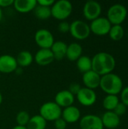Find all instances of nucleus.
<instances>
[{
  "label": "nucleus",
  "mask_w": 128,
  "mask_h": 129,
  "mask_svg": "<svg viewBox=\"0 0 128 129\" xmlns=\"http://www.w3.org/2000/svg\"><path fill=\"white\" fill-rule=\"evenodd\" d=\"M92 60V70L100 76L111 73L115 67L114 57L107 52H99L96 54Z\"/></svg>",
  "instance_id": "nucleus-1"
},
{
  "label": "nucleus",
  "mask_w": 128,
  "mask_h": 129,
  "mask_svg": "<svg viewBox=\"0 0 128 129\" xmlns=\"http://www.w3.org/2000/svg\"><path fill=\"white\" fill-rule=\"evenodd\" d=\"M100 87L107 94L117 95L123 89V82L120 76L111 73L101 76Z\"/></svg>",
  "instance_id": "nucleus-2"
},
{
  "label": "nucleus",
  "mask_w": 128,
  "mask_h": 129,
  "mask_svg": "<svg viewBox=\"0 0 128 129\" xmlns=\"http://www.w3.org/2000/svg\"><path fill=\"white\" fill-rule=\"evenodd\" d=\"M73 6L68 0H58L51 7V16L59 20H65L72 12Z\"/></svg>",
  "instance_id": "nucleus-3"
},
{
  "label": "nucleus",
  "mask_w": 128,
  "mask_h": 129,
  "mask_svg": "<svg viewBox=\"0 0 128 129\" xmlns=\"http://www.w3.org/2000/svg\"><path fill=\"white\" fill-rule=\"evenodd\" d=\"M39 115L46 122H54L61 117L62 108L59 107L54 101L45 102L39 109Z\"/></svg>",
  "instance_id": "nucleus-4"
},
{
  "label": "nucleus",
  "mask_w": 128,
  "mask_h": 129,
  "mask_svg": "<svg viewBox=\"0 0 128 129\" xmlns=\"http://www.w3.org/2000/svg\"><path fill=\"white\" fill-rule=\"evenodd\" d=\"M127 15V8L121 4L112 5L107 12V19L112 25H121Z\"/></svg>",
  "instance_id": "nucleus-5"
},
{
  "label": "nucleus",
  "mask_w": 128,
  "mask_h": 129,
  "mask_svg": "<svg viewBox=\"0 0 128 129\" xmlns=\"http://www.w3.org/2000/svg\"><path fill=\"white\" fill-rule=\"evenodd\" d=\"M69 33L73 38L78 40H84L88 38L91 32L90 26L87 23L81 20H75L70 23Z\"/></svg>",
  "instance_id": "nucleus-6"
},
{
  "label": "nucleus",
  "mask_w": 128,
  "mask_h": 129,
  "mask_svg": "<svg viewBox=\"0 0 128 129\" xmlns=\"http://www.w3.org/2000/svg\"><path fill=\"white\" fill-rule=\"evenodd\" d=\"M34 39L36 45L40 47V48L50 49L55 42L53 34L47 29H38L35 33Z\"/></svg>",
  "instance_id": "nucleus-7"
},
{
  "label": "nucleus",
  "mask_w": 128,
  "mask_h": 129,
  "mask_svg": "<svg viewBox=\"0 0 128 129\" xmlns=\"http://www.w3.org/2000/svg\"><path fill=\"white\" fill-rule=\"evenodd\" d=\"M90 26L91 32L97 36H105L109 34L112 24L106 17H99L91 21Z\"/></svg>",
  "instance_id": "nucleus-8"
},
{
  "label": "nucleus",
  "mask_w": 128,
  "mask_h": 129,
  "mask_svg": "<svg viewBox=\"0 0 128 129\" xmlns=\"http://www.w3.org/2000/svg\"><path fill=\"white\" fill-rule=\"evenodd\" d=\"M78 101L84 107H91L94 105L97 101L96 92L88 88H81L75 95Z\"/></svg>",
  "instance_id": "nucleus-9"
},
{
  "label": "nucleus",
  "mask_w": 128,
  "mask_h": 129,
  "mask_svg": "<svg viewBox=\"0 0 128 129\" xmlns=\"http://www.w3.org/2000/svg\"><path fill=\"white\" fill-rule=\"evenodd\" d=\"M102 8L99 2L90 0L86 2L83 7V14L84 17L88 20H94L98 18L101 14Z\"/></svg>",
  "instance_id": "nucleus-10"
},
{
  "label": "nucleus",
  "mask_w": 128,
  "mask_h": 129,
  "mask_svg": "<svg viewBox=\"0 0 128 129\" xmlns=\"http://www.w3.org/2000/svg\"><path fill=\"white\" fill-rule=\"evenodd\" d=\"M80 129H103L101 118L98 116L88 114L80 119Z\"/></svg>",
  "instance_id": "nucleus-11"
},
{
  "label": "nucleus",
  "mask_w": 128,
  "mask_h": 129,
  "mask_svg": "<svg viewBox=\"0 0 128 129\" xmlns=\"http://www.w3.org/2000/svg\"><path fill=\"white\" fill-rule=\"evenodd\" d=\"M17 67L16 57L10 54H2L0 56V73H11L16 71Z\"/></svg>",
  "instance_id": "nucleus-12"
},
{
  "label": "nucleus",
  "mask_w": 128,
  "mask_h": 129,
  "mask_svg": "<svg viewBox=\"0 0 128 129\" xmlns=\"http://www.w3.org/2000/svg\"><path fill=\"white\" fill-rule=\"evenodd\" d=\"M75 101V95L69 90H62L57 93L54 98V102L61 108H66L73 105Z\"/></svg>",
  "instance_id": "nucleus-13"
},
{
  "label": "nucleus",
  "mask_w": 128,
  "mask_h": 129,
  "mask_svg": "<svg viewBox=\"0 0 128 129\" xmlns=\"http://www.w3.org/2000/svg\"><path fill=\"white\" fill-rule=\"evenodd\" d=\"M34 60L39 66H47L54 60V54L51 49L40 48L34 56Z\"/></svg>",
  "instance_id": "nucleus-14"
},
{
  "label": "nucleus",
  "mask_w": 128,
  "mask_h": 129,
  "mask_svg": "<svg viewBox=\"0 0 128 129\" xmlns=\"http://www.w3.org/2000/svg\"><path fill=\"white\" fill-rule=\"evenodd\" d=\"M61 117L67 124L75 123L79 121L81 118V112L77 107L72 105L62 110Z\"/></svg>",
  "instance_id": "nucleus-15"
},
{
  "label": "nucleus",
  "mask_w": 128,
  "mask_h": 129,
  "mask_svg": "<svg viewBox=\"0 0 128 129\" xmlns=\"http://www.w3.org/2000/svg\"><path fill=\"white\" fill-rule=\"evenodd\" d=\"M100 79L101 76L92 70L83 73L82 76V82L85 85V88L92 90L100 87Z\"/></svg>",
  "instance_id": "nucleus-16"
},
{
  "label": "nucleus",
  "mask_w": 128,
  "mask_h": 129,
  "mask_svg": "<svg viewBox=\"0 0 128 129\" xmlns=\"http://www.w3.org/2000/svg\"><path fill=\"white\" fill-rule=\"evenodd\" d=\"M103 127L106 128L114 129L120 125V117L113 111H106L101 118Z\"/></svg>",
  "instance_id": "nucleus-17"
},
{
  "label": "nucleus",
  "mask_w": 128,
  "mask_h": 129,
  "mask_svg": "<svg viewBox=\"0 0 128 129\" xmlns=\"http://www.w3.org/2000/svg\"><path fill=\"white\" fill-rule=\"evenodd\" d=\"M37 5L36 0H14V7L20 13H28L33 11Z\"/></svg>",
  "instance_id": "nucleus-18"
},
{
  "label": "nucleus",
  "mask_w": 128,
  "mask_h": 129,
  "mask_svg": "<svg viewBox=\"0 0 128 129\" xmlns=\"http://www.w3.org/2000/svg\"><path fill=\"white\" fill-rule=\"evenodd\" d=\"M67 45L66 42L63 41H55L50 48L54 54V60H61L64 57H66Z\"/></svg>",
  "instance_id": "nucleus-19"
},
{
  "label": "nucleus",
  "mask_w": 128,
  "mask_h": 129,
  "mask_svg": "<svg viewBox=\"0 0 128 129\" xmlns=\"http://www.w3.org/2000/svg\"><path fill=\"white\" fill-rule=\"evenodd\" d=\"M82 55V47L77 42H72L67 46L66 57L70 61H76Z\"/></svg>",
  "instance_id": "nucleus-20"
},
{
  "label": "nucleus",
  "mask_w": 128,
  "mask_h": 129,
  "mask_svg": "<svg viewBox=\"0 0 128 129\" xmlns=\"http://www.w3.org/2000/svg\"><path fill=\"white\" fill-rule=\"evenodd\" d=\"M16 60L17 65L20 67H29L34 60V57L32 53L28 51H22L18 53Z\"/></svg>",
  "instance_id": "nucleus-21"
},
{
  "label": "nucleus",
  "mask_w": 128,
  "mask_h": 129,
  "mask_svg": "<svg viewBox=\"0 0 128 129\" xmlns=\"http://www.w3.org/2000/svg\"><path fill=\"white\" fill-rule=\"evenodd\" d=\"M76 67L81 73H87L92 70V60L88 56L81 55L76 60Z\"/></svg>",
  "instance_id": "nucleus-22"
},
{
  "label": "nucleus",
  "mask_w": 128,
  "mask_h": 129,
  "mask_svg": "<svg viewBox=\"0 0 128 129\" xmlns=\"http://www.w3.org/2000/svg\"><path fill=\"white\" fill-rule=\"evenodd\" d=\"M47 122L38 114L30 117V119L26 125L27 129H45Z\"/></svg>",
  "instance_id": "nucleus-23"
},
{
  "label": "nucleus",
  "mask_w": 128,
  "mask_h": 129,
  "mask_svg": "<svg viewBox=\"0 0 128 129\" xmlns=\"http://www.w3.org/2000/svg\"><path fill=\"white\" fill-rule=\"evenodd\" d=\"M33 12L35 16L39 20H47L51 17V7L42 6L37 4L33 10Z\"/></svg>",
  "instance_id": "nucleus-24"
},
{
  "label": "nucleus",
  "mask_w": 128,
  "mask_h": 129,
  "mask_svg": "<svg viewBox=\"0 0 128 129\" xmlns=\"http://www.w3.org/2000/svg\"><path fill=\"white\" fill-rule=\"evenodd\" d=\"M119 103V99L117 95L107 94L103 101V106L107 111H113L118 104Z\"/></svg>",
  "instance_id": "nucleus-25"
},
{
  "label": "nucleus",
  "mask_w": 128,
  "mask_h": 129,
  "mask_svg": "<svg viewBox=\"0 0 128 129\" xmlns=\"http://www.w3.org/2000/svg\"><path fill=\"white\" fill-rule=\"evenodd\" d=\"M109 37L114 41L121 40L124 35V30L121 25H112L109 33Z\"/></svg>",
  "instance_id": "nucleus-26"
},
{
  "label": "nucleus",
  "mask_w": 128,
  "mask_h": 129,
  "mask_svg": "<svg viewBox=\"0 0 128 129\" xmlns=\"http://www.w3.org/2000/svg\"><path fill=\"white\" fill-rule=\"evenodd\" d=\"M30 119V116L26 111H20L16 116V122L17 125L26 126Z\"/></svg>",
  "instance_id": "nucleus-27"
},
{
  "label": "nucleus",
  "mask_w": 128,
  "mask_h": 129,
  "mask_svg": "<svg viewBox=\"0 0 128 129\" xmlns=\"http://www.w3.org/2000/svg\"><path fill=\"white\" fill-rule=\"evenodd\" d=\"M126 111H127V107H126L124 104L120 103V102L118 104V105L116 106V107H115V110H113V112H114L116 115H118L119 117H120L121 116L124 115V114L126 113Z\"/></svg>",
  "instance_id": "nucleus-28"
},
{
  "label": "nucleus",
  "mask_w": 128,
  "mask_h": 129,
  "mask_svg": "<svg viewBox=\"0 0 128 129\" xmlns=\"http://www.w3.org/2000/svg\"><path fill=\"white\" fill-rule=\"evenodd\" d=\"M57 29H58V30H59L60 33H68V32H69L70 23H68V22H66V21H65V20H63V21H61V22L58 24Z\"/></svg>",
  "instance_id": "nucleus-29"
},
{
  "label": "nucleus",
  "mask_w": 128,
  "mask_h": 129,
  "mask_svg": "<svg viewBox=\"0 0 128 129\" xmlns=\"http://www.w3.org/2000/svg\"><path fill=\"white\" fill-rule=\"evenodd\" d=\"M54 125L55 129H66L67 123L64 121V119L62 117H60L54 121Z\"/></svg>",
  "instance_id": "nucleus-30"
},
{
  "label": "nucleus",
  "mask_w": 128,
  "mask_h": 129,
  "mask_svg": "<svg viewBox=\"0 0 128 129\" xmlns=\"http://www.w3.org/2000/svg\"><path fill=\"white\" fill-rule=\"evenodd\" d=\"M121 103L126 107H128V86L123 88L121 91Z\"/></svg>",
  "instance_id": "nucleus-31"
},
{
  "label": "nucleus",
  "mask_w": 128,
  "mask_h": 129,
  "mask_svg": "<svg viewBox=\"0 0 128 129\" xmlns=\"http://www.w3.org/2000/svg\"><path fill=\"white\" fill-rule=\"evenodd\" d=\"M81 88V85L77 83V82H73L70 85H69V91L73 94V95H76L77 93L79 91V90Z\"/></svg>",
  "instance_id": "nucleus-32"
},
{
  "label": "nucleus",
  "mask_w": 128,
  "mask_h": 129,
  "mask_svg": "<svg viewBox=\"0 0 128 129\" xmlns=\"http://www.w3.org/2000/svg\"><path fill=\"white\" fill-rule=\"evenodd\" d=\"M55 1L54 0H37V4L42 5V6H46V7H51L53 4L54 3Z\"/></svg>",
  "instance_id": "nucleus-33"
},
{
  "label": "nucleus",
  "mask_w": 128,
  "mask_h": 129,
  "mask_svg": "<svg viewBox=\"0 0 128 129\" xmlns=\"http://www.w3.org/2000/svg\"><path fill=\"white\" fill-rule=\"evenodd\" d=\"M14 0H0V8H6L12 5Z\"/></svg>",
  "instance_id": "nucleus-34"
},
{
  "label": "nucleus",
  "mask_w": 128,
  "mask_h": 129,
  "mask_svg": "<svg viewBox=\"0 0 128 129\" xmlns=\"http://www.w3.org/2000/svg\"><path fill=\"white\" fill-rule=\"evenodd\" d=\"M12 129H27L26 128V127H25V126H20V125H16V126H14V128Z\"/></svg>",
  "instance_id": "nucleus-35"
},
{
  "label": "nucleus",
  "mask_w": 128,
  "mask_h": 129,
  "mask_svg": "<svg viewBox=\"0 0 128 129\" xmlns=\"http://www.w3.org/2000/svg\"><path fill=\"white\" fill-rule=\"evenodd\" d=\"M2 15H3V14H2V8H0V22H1V20H2Z\"/></svg>",
  "instance_id": "nucleus-36"
},
{
  "label": "nucleus",
  "mask_w": 128,
  "mask_h": 129,
  "mask_svg": "<svg viewBox=\"0 0 128 129\" xmlns=\"http://www.w3.org/2000/svg\"><path fill=\"white\" fill-rule=\"evenodd\" d=\"M2 100H3V98H2V94H1V92H0V105H1L2 103Z\"/></svg>",
  "instance_id": "nucleus-37"
},
{
  "label": "nucleus",
  "mask_w": 128,
  "mask_h": 129,
  "mask_svg": "<svg viewBox=\"0 0 128 129\" xmlns=\"http://www.w3.org/2000/svg\"><path fill=\"white\" fill-rule=\"evenodd\" d=\"M0 79H1V73H0Z\"/></svg>",
  "instance_id": "nucleus-38"
},
{
  "label": "nucleus",
  "mask_w": 128,
  "mask_h": 129,
  "mask_svg": "<svg viewBox=\"0 0 128 129\" xmlns=\"http://www.w3.org/2000/svg\"><path fill=\"white\" fill-rule=\"evenodd\" d=\"M0 116H1V115H0Z\"/></svg>",
  "instance_id": "nucleus-39"
}]
</instances>
